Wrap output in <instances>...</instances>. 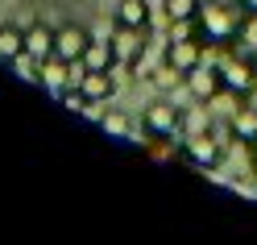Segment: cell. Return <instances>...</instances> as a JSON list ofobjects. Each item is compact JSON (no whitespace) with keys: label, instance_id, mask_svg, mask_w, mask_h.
I'll list each match as a JSON object with an SVG mask.
<instances>
[{"label":"cell","instance_id":"cell-1","mask_svg":"<svg viewBox=\"0 0 257 245\" xmlns=\"http://www.w3.org/2000/svg\"><path fill=\"white\" fill-rule=\"evenodd\" d=\"M240 5H224V0H203V9L191 21V34L203 42V50H232L236 29H240Z\"/></svg>","mask_w":257,"mask_h":245},{"label":"cell","instance_id":"cell-2","mask_svg":"<svg viewBox=\"0 0 257 245\" xmlns=\"http://www.w3.org/2000/svg\"><path fill=\"white\" fill-rule=\"evenodd\" d=\"M183 129H187V112L174 100H166V96H158V100L141 108V133L150 141H174Z\"/></svg>","mask_w":257,"mask_h":245},{"label":"cell","instance_id":"cell-3","mask_svg":"<svg viewBox=\"0 0 257 245\" xmlns=\"http://www.w3.org/2000/svg\"><path fill=\"white\" fill-rule=\"evenodd\" d=\"M183 158L191 162L195 171H220L224 162V141L212 125L207 129H191V133L183 137Z\"/></svg>","mask_w":257,"mask_h":245},{"label":"cell","instance_id":"cell-4","mask_svg":"<svg viewBox=\"0 0 257 245\" xmlns=\"http://www.w3.org/2000/svg\"><path fill=\"white\" fill-rule=\"evenodd\" d=\"M216 67H220V79H224V92H232L236 100H249V96L257 92V67H253V58L245 50L224 54Z\"/></svg>","mask_w":257,"mask_h":245},{"label":"cell","instance_id":"cell-5","mask_svg":"<svg viewBox=\"0 0 257 245\" xmlns=\"http://www.w3.org/2000/svg\"><path fill=\"white\" fill-rule=\"evenodd\" d=\"M112 54H116V67L133 71L141 79V62H146V29L112 25Z\"/></svg>","mask_w":257,"mask_h":245},{"label":"cell","instance_id":"cell-6","mask_svg":"<svg viewBox=\"0 0 257 245\" xmlns=\"http://www.w3.org/2000/svg\"><path fill=\"white\" fill-rule=\"evenodd\" d=\"M162 62H170L179 75H187V71H195L199 62H207V50H203V42L199 38H179V34H170V42H166V50H162Z\"/></svg>","mask_w":257,"mask_h":245},{"label":"cell","instance_id":"cell-7","mask_svg":"<svg viewBox=\"0 0 257 245\" xmlns=\"http://www.w3.org/2000/svg\"><path fill=\"white\" fill-rule=\"evenodd\" d=\"M183 88L191 92V100H195V104H212L216 96L224 92L220 67H216V62H199L195 71H187V75H183Z\"/></svg>","mask_w":257,"mask_h":245},{"label":"cell","instance_id":"cell-8","mask_svg":"<svg viewBox=\"0 0 257 245\" xmlns=\"http://www.w3.org/2000/svg\"><path fill=\"white\" fill-rule=\"evenodd\" d=\"M87 42H91L87 25L67 21V25H58V34H54V54H58V58H67V62H71V58H83Z\"/></svg>","mask_w":257,"mask_h":245},{"label":"cell","instance_id":"cell-9","mask_svg":"<svg viewBox=\"0 0 257 245\" xmlns=\"http://www.w3.org/2000/svg\"><path fill=\"white\" fill-rule=\"evenodd\" d=\"M38 88H46L50 96H62V92L71 88V62H67V58H58V54L42 58V71H38Z\"/></svg>","mask_w":257,"mask_h":245},{"label":"cell","instance_id":"cell-10","mask_svg":"<svg viewBox=\"0 0 257 245\" xmlns=\"http://www.w3.org/2000/svg\"><path fill=\"white\" fill-rule=\"evenodd\" d=\"M228 137L240 141V145H253L257 141V108L240 100L232 112H228Z\"/></svg>","mask_w":257,"mask_h":245},{"label":"cell","instance_id":"cell-11","mask_svg":"<svg viewBox=\"0 0 257 245\" xmlns=\"http://www.w3.org/2000/svg\"><path fill=\"white\" fill-rule=\"evenodd\" d=\"M150 21H154L150 0H120L116 13H112V25H124V29H146L150 34Z\"/></svg>","mask_w":257,"mask_h":245},{"label":"cell","instance_id":"cell-12","mask_svg":"<svg viewBox=\"0 0 257 245\" xmlns=\"http://www.w3.org/2000/svg\"><path fill=\"white\" fill-rule=\"evenodd\" d=\"M54 34H58V29H54V25H46V21L25 25V54H34L38 62H42V58H50V54H54Z\"/></svg>","mask_w":257,"mask_h":245},{"label":"cell","instance_id":"cell-13","mask_svg":"<svg viewBox=\"0 0 257 245\" xmlns=\"http://www.w3.org/2000/svg\"><path fill=\"white\" fill-rule=\"evenodd\" d=\"M79 92L87 96V104H108L116 96V79H112V71H87Z\"/></svg>","mask_w":257,"mask_h":245},{"label":"cell","instance_id":"cell-14","mask_svg":"<svg viewBox=\"0 0 257 245\" xmlns=\"http://www.w3.org/2000/svg\"><path fill=\"white\" fill-rule=\"evenodd\" d=\"M87 71H116V54H112V34L108 38H91L83 50Z\"/></svg>","mask_w":257,"mask_h":245},{"label":"cell","instance_id":"cell-15","mask_svg":"<svg viewBox=\"0 0 257 245\" xmlns=\"http://www.w3.org/2000/svg\"><path fill=\"white\" fill-rule=\"evenodd\" d=\"M21 50H25V25L0 21V62H13Z\"/></svg>","mask_w":257,"mask_h":245},{"label":"cell","instance_id":"cell-16","mask_svg":"<svg viewBox=\"0 0 257 245\" xmlns=\"http://www.w3.org/2000/svg\"><path fill=\"white\" fill-rule=\"evenodd\" d=\"M141 79H146V84H150L158 96H174V88H183V75L174 71L170 62H158V67H154V71H146Z\"/></svg>","mask_w":257,"mask_h":245},{"label":"cell","instance_id":"cell-17","mask_svg":"<svg viewBox=\"0 0 257 245\" xmlns=\"http://www.w3.org/2000/svg\"><path fill=\"white\" fill-rule=\"evenodd\" d=\"M199 9H203V0H162V13L170 25H191Z\"/></svg>","mask_w":257,"mask_h":245},{"label":"cell","instance_id":"cell-18","mask_svg":"<svg viewBox=\"0 0 257 245\" xmlns=\"http://www.w3.org/2000/svg\"><path fill=\"white\" fill-rule=\"evenodd\" d=\"M232 50H245V54H253V50H257V13H253V9L240 13V29H236Z\"/></svg>","mask_w":257,"mask_h":245},{"label":"cell","instance_id":"cell-19","mask_svg":"<svg viewBox=\"0 0 257 245\" xmlns=\"http://www.w3.org/2000/svg\"><path fill=\"white\" fill-rule=\"evenodd\" d=\"M100 129H104L108 137H120V141H128V137H133V121H128L124 112H116V108H108L104 117H100Z\"/></svg>","mask_w":257,"mask_h":245},{"label":"cell","instance_id":"cell-20","mask_svg":"<svg viewBox=\"0 0 257 245\" xmlns=\"http://www.w3.org/2000/svg\"><path fill=\"white\" fill-rule=\"evenodd\" d=\"M240 9H253L257 13V0H240Z\"/></svg>","mask_w":257,"mask_h":245},{"label":"cell","instance_id":"cell-21","mask_svg":"<svg viewBox=\"0 0 257 245\" xmlns=\"http://www.w3.org/2000/svg\"><path fill=\"white\" fill-rule=\"evenodd\" d=\"M249 150H253V167H257V141H253V145H249Z\"/></svg>","mask_w":257,"mask_h":245},{"label":"cell","instance_id":"cell-22","mask_svg":"<svg viewBox=\"0 0 257 245\" xmlns=\"http://www.w3.org/2000/svg\"><path fill=\"white\" fill-rule=\"evenodd\" d=\"M249 58H253V67H257V50H253V54H249Z\"/></svg>","mask_w":257,"mask_h":245}]
</instances>
